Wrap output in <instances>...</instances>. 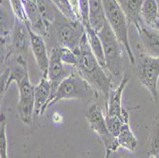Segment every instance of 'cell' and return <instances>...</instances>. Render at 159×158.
I'll list each match as a JSON object with an SVG mask.
<instances>
[{
  "label": "cell",
  "mask_w": 159,
  "mask_h": 158,
  "mask_svg": "<svg viewBox=\"0 0 159 158\" xmlns=\"http://www.w3.org/2000/svg\"><path fill=\"white\" fill-rule=\"evenodd\" d=\"M74 52L77 56L75 68L78 73L92 86L95 93H102L107 99L111 90V76L97 61L86 34L80 45Z\"/></svg>",
  "instance_id": "obj_1"
},
{
  "label": "cell",
  "mask_w": 159,
  "mask_h": 158,
  "mask_svg": "<svg viewBox=\"0 0 159 158\" xmlns=\"http://www.w3.org/2000/svg\"><path fill=\"white\" fill-rule=\"evenodd\" d=\"M86 34L85 27L80 20H70L56 9L55 18L48 27L47 38L52 41L51 46H61L75 51Z\"/></svg>",
  "instance_id": "obj_2"
},
{
  "label": "cell",
  "mask_w": 159,
  "mask_h": 158,
  "mask_svg": "<svg viewBox=\"0 0 159 158\" xmlns=\"http://www.w3.org/2000/svg\"><path fill=\"white\" fill-rule=\"evenodd\" d=\"M103 6L107 22L122 47L126 50L129 61L132 64H134L135 57L129 41V21L124 11L119 6L117 0H103Z\"/></svg>",
  "instance_id": "obj_3"
},
{
  "label": "cell",
  "mask_w": 159,
  "mask_h": 158,
  "mask_svg": "<svg viewBox=\"0 0 159 158\" xmlns=\"http://www.w3.org/2000/svg\"><path fill=\"white\" fill-rule=\"evenodd\" d=\"M96 93L92 86L87 82L76 70L65 78L58 86L54 94L51 97L48 108L65 99H84Z\"/></svg>",
  "instance_id": "obj_4"
},
{
  "label": "cell",
  "mask_w": 159,
  "mask_h": 158,
  "mask_svg": "<svg viewBox=\"0 0 159 158\" xmlns=\"http://www.w3.org/2000/svg\"><path fill=\"white\" fill-rule=\"evenodd\" d=\"M104 50L106 69L108 74L113 77H119L122 74V50L120 42L115 36L107 22L98 33Z\"/></svg>",
  "instance_id": "obj_5"
},
{
  "label": "cell",
  "mask_w": 159,
  "mask_h": 158,
  "mask_svg": "<svg viewBox=\"0 0 159 158\" xmlns=\"http://www.w3.org/2000/svg\"><path fill=\"white\" fill-rule=\"evenodd\" d=\"M85 117L92 131H93L102 141L105 153L117 151L119 147L117 138L114 137L109 131L102 109L97 104H92L85 112Z\"/></svg>",
  "instance_id": "obj_6"
},
{
  "label": "cell",
  "mask_w": 159,
  "mask_h": 158,
  "mask_svg": "<svg viewBox=\"0 0 159 158\" xmlns=\"http://www.w3.org/2000/svg\"><path fill=\"white\" fill-rule=\"evenodd\" d=\"M137 78L145 87L154 102L158 101V79H159V57L141 54L136 69Z\"/></svg>",
  "instance_id": "obj_7"
},
{
  "label": "cell",
  "mask_w": 159,
  "mask_h": 158,
  "mask_svg": "<svg viewBox=\"0 0 159 158\" xmlns=\"http://www.w3.org/2000/svg\"><path fill=\"white\" fill-rule=\"evenodd\" d=\"M16 84L19 93L18 103L16 107L18 115L24 124L30 125L33 121V115L34 114L35 86L31 83L29 74H27Z\"/></svg>",
  "instance_id": "obj_8"
},
{
  "label": "cell",
  "mask_w": 159,
  "mask_h": 158,
  "mask_svg": "<svg viewBox=\"0 0 159 158\" xmlns=\"http://www.w3.org/2000/svg\"><path fill=\"white\" fill-rule=\"evenodd\" d=\"M75 70L76 68L68 66L62 62L60 46H53L50 48V64L47 78L52 86V96L56 92L60 83Z\"/></svg>",
  "instance_id": "obj_9"
},
{
  "label": "cell",
  "mask_w": 159,
  "mask_h": 158,
  "mask_svg": "<svg viewBox=\"0 0 159 158\" xmlns=\"http://www.w3.org/2000/svg\"><path fill=\"white\" fill-rule=\"evenodd\" d=\"M10 39V50L8 51L7 54L27 57L28 50L31 47L29 27L16 17H14V24Z\"/></svg>",
  "instance_id": "obj_10"
},
{
  "label": "cell",
  "mask_w": 159,
  "mask_h": 158,
  "mask_svg": "<svg viewBox=\"0 0 159 158\" xmlns=\"http://www.w3.org/2000/svg\"><path fill=\"white\" fill-rule=\"evenodd\" d=\"M129 80L128 74H124L116 88L111 89L106 99V115L116 116L125 122H129V113L122 106V93Z\"/></svg>",
  "instance_id": "obj_11"
},
{
  "label": "cell",
  "mask_w": 159,
  "mask_h": 158,
  "mask_svg": "<svg viewBox=\"0 0 159 158\" xmlns=\"http://www.w3.org/2000/svg\"><path fill=\"white\" fill-rule=\"evenodd\" d=\"M29 33L31 38V50L41 71L42 77H47L50 64V52H48L45 38L35 34L31 28H29Z\"/></svg>",
  "instance_id": "obj_12"
},
{
  "label": "cell",
  "mask_w": 159,
  "mask_h": 158,
  "mask_svg": "<svg viewBox=\"0 0 159 158\" xmlns=\"http://www.w3.org/2000/svg\"><path fill=\"white\" fill-rule=\"evenodd\" d=\"M23 4L31 29L35 34L45 38L48 34V28L37 3L33 0H23Z\"/></svg>",
  "instance_id": "obj_13"
},
{
  "label": "cell",
  "mask_w": 159,
  "mask_h": 158,
  "mask_svg": "<svg viewBox=\"0 0 159 158\" xmlns=\"http://www.w3.org/2000/svg\"><path fill=\"white\" fill-rule=\"evenodd\" d=\"M52 96V86L47 77H41L34 91V115H42L47 111V105Z\"/></svg>",
  "instance_id": "obj_14"
},
{
  "label": "cell",
  "mask_w": 159,
  "mask_h": 158,
  "mask_svg": "<svg viewBox=\"0 0 159 158\" xmlns=\"http://www.w3.org/2000/svg\"><path fill=\"white\" fill-rule=\"evenodd\" d=\"M144 1L145 0H117L129 21V24H133L136 28L137 32L142 26L145 25L141 17V10Z\"/></svg>",
  "instance_id": "obj_15"
},
{
  "label": "cell",
  "mask_w": 159,
  "mask_h": 158,
  "mask_svg": "<svg viewBox=\"0 0 159 158\" xmlns=\"http://www.w3.org/2000/svg\"><path fill=\"white\" fill-rule=\"evenodd\" d=\"M145 53L153 57H159V33L146 25L138 31Z\"/></svg>",
  "instance_id": "obj_16"
},
{
  "label": "cell",
  "mask_w": 159,
  "mask_h": 158,
  "mask_svg": "<svg viewBox=\"0 0 159 158\" xmlns=\"http://www.w3.org/2000/svg\"><path fill=\"white\" fill-rule=\"evenodd\" d=\"M91 27L98 34L107 23L103 0H89Z\"/></svg>",
  "instance_id": "obj_17"
},
{
  "label": "cell",
  "mask_w": 159,
  "mask_h": 158,
  "mask_svg": "<svg viewBox=\"0 0 159 158\" xmlns=\"http://www.w3.org/2000/svg\"><path fill=\"white\" fill-rule=\"evenodd\" d=\"M85 30H86V36H87V39H88V42H89V45L92 49V52H93V54L96 57V59L99 62V64L102 66L103 69L107 71L103 45H102V42H101V39H100L98 34L93 30L92 27H87V28H85Z\"/></svg>",
  "instance_id": "obj_18"
},
{
  "label": "cell",
  "mask_w": 159,
  "mask_h": 158,
  "mask_svg": "<svg viewBox=\"0 0 159 158\" xmlns=\"http://www.w3.org/2000/svg\"><path fill=\"white\" fill-rule=\"evenodd\" d=\"M117 141L120 148H123L129 151H134L137 145H138V141L133 133L131 127H129V122L125 123L122 128L121 131L117 135Z\"/></svg>",
  "instance_id": "obj_19"
},
{
  "label": "cell",
  "mask_w": 159,
  "mask_h": 158,
  "mask_svg": "<svg viewBox=\"0 0 159 158\" xmlns=\"http://www.w3.org/2000/svg\"><path fill=\"white\" fill-rule=\"evenodd\" d=\"M141 17L146 26L153 29L157 21L158 16V7L156 0H145L141 10Z\"/></svg>",
  "instance_id": "obj_20"
},
{
  "label": "cell",
  "mask_w": 159,
  "mask_h": 158,
  "mask_svg": "<svg viewBox=\"0 0 159 158\" xmlns=\"http://www.w3.org/2000/svg\"><path fill=\"white\" fill-rule=\"evenodd\" d=\"M36 3L42 13V16L45 20L47 28L53 22L55 18L56 8L52 0H36Z\"/></svg>",
  "instance_id": "obj_21"
},
{
  "label": "cell",
  "mask_w": 159,
  "mask_h": 158,
  "mask_svg": "<svg viewBox=\"0 0 159 158\" xmlns=\"http://www.w3.org/2000/svg\"><path fill=\"white\" fill-rule=\"evenodd\" d=\"M55 8L58 10L64 16L70 20H80L78 14L75 11L70 0H52Z\"/></svg>",
  "instance_id": "obj_22"
},
{
  "label": "cell",
  "mask_w": 159,
  "mask_h": 158,
  "mask_svg": "<svg viewBox=\"0 0 159 158\" xmlns=\"http://www.w3.org/2000/svg\"><path fill=\"white\" fill-rule=\"evenodd\" d=\"M151 151L149 154L152 158H159V114L153 118V126L151 137Z\"/></svg>",
  "instance_id": "obj_23"
},
{
  "label": "cell",
  "mask_w": 159,
  "mask_h": 158,
  "mask_svg": "<svg viewBox=\"0 0 159 158\" xmlns=\"http://www.w3.org/2000/svg\"><path fill=\"white\" fill-rule=\"evenodd\" d=\"M77 14L85 28L91 27L90 23V7L89 0H76Z\"/></svg>",
  "instance_id": "obj_24"
},
{
  "label": "cell",
  "mask_w": 159,
  "mask_h": 158,
  "mask_svg": "<svg viewBox=\"0 0 159 158\" xmlns=\"http://www.w3.org/2000/svg\"><path fill=\"white\" fill-rule=\"evenodd\" d=\"M9 2L11 4V10L14 13V17L18 18L22 22H24L29 28H31L30 23H29L27 14L25 11L24 4H23V0H9Z\"/></svg>",
  "instance_id": "obj_25"
},
{
  "label": "cell",
  "mask_w": 159,
  "mask_h": 158,
  "mask_svg": "<svg viewBox=\"0 0 159 158\" xmlns=\"http://www.w3.org/2000/svg\"><path fill=\"white\" fill-rule=\"evenodd\" d=\"M1 126H0V158H9L8 156V143L6 135V117L1 112Z\"/></svg>",
  "instance_id": "obj_26"
},
{
  "label": "cell",
  "mask_w": 159,
  "mask_h": 158,
  "mask_svg": "<svg viewBox=\"0 0 159 158\" xmlns=\"http://www.w3.org/2000/svg\"><path fill=\"white\" fill-rule=\"evenodd\" d=\"M61 59L64 64H66L68 66L75 67V68L77 63V56H76L75 52L68 48H65V47H61Z\"/></svg>",
  "instance_id": "obj_27"
},
{
  "label": "cell",
  "mask_w": 159,
  "mask_h": 158,
  "mask_svg": "<svg viewBox=\"0 0 159 158\" xmlns=\"http://www.w3.org/2000/svg\"><path fill=\"white\" fill-rule=\"evenodd\" d=\"M104 158H121V156L117 153V151H111V152L105 153Z\"/></svg>",
  "instance_id": "obj_28"
},
{
  "label": "cell",
  "mask_w": 159,
  "mask_h": 158,
  "mask_svg": "<svg viewBox=\"0 0 159 158\" xmlns=\"http://www.w3.org/2000/svg\"><path fill=\"white\" fill-rule=\"evenodd\" d=\"M153 29H154L155 31H157V32L159 33V21H157V23L155 24V26H154V28H153Z\"/></svg>",
  "instance_id": "obj_29"
},
{
  "label": "cell",
  "mask_w": 159,
  "mask_h": 158,
  "mask_svg": "<svg viewBox=\"0 0 159 158\" xmlns=\"http://www.w3.org/2000/svg\"><path fill=\"white\" fill-rule=\"evenodd\" d=\"M156 3H157V7H158V16H159V0H156Z\"/></svg>",
  "instance_id": "obj_30"
},
{
  "label": "cell",
  "mask_w": 159,
  "mask_h": 158,
  "mask_svg": "<svg viewBox=\"0 0 159 158\" xmlns=\"http://www.w3.org/2000/svg\"><path fill=\"white\" fill-rule=\"evenodd\" d=\"M33 1H35V2H36V0H33Z\"/></svg>",
  "instance_id": "obj_31"
}]
</instances>
